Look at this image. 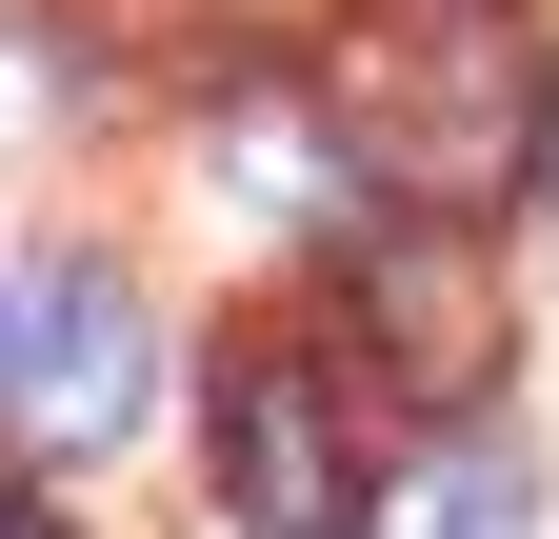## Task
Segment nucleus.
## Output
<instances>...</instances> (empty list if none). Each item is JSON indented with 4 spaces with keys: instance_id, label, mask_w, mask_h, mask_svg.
Returning <instances> with one entry per match:
<instances>
[{
    "instance_id": "nucleus-1",
    "label": "nucleus",
    "mask_w": 559,
    "mask_h": 539,
    "mask_svg": "<svg viewBox=\"0 0 559 539\" xmlns=\"http://www.w3.org/2000/svg\"><path fill=\"white\" fill-rule=\"evenodd\" d=\"M320 120L360 141V180H380V200L479 220V200H520V160L559 141V81H539V40L500 21V0H440V21H400V40L340 60Z\"/></svg>"
},
{
    "instance_id": "nucleus-2",
    "label": "nucleus",
    "mask_w": 559,
    "mask_h": 539,
    "mask_svg": "<svg viewBox=\"0 0 559 539\" xmlns=\"http://www.w3.org/2000/svg\"><path fill=\"white\" fill-rule=\"evenodd\" d=\"M140 399H160V320H140V280L40 260V280L0 300V440H21V459H100V440H140Z\"/></svg>"
},
{
    "instance_id": "nucleus-3",
    "label": "nucleus",
    "mask_w": 559,
    "mask_h": 539,
    "mask_svg": "<svg viewBox=\"0 0 559 539\" xmlns=\"http://www.w3.org/2000/svg\"><path fill=\"white\" fill-rule=\"evenodd\" d=\"M221 519L240 539H360V440H340V380L300 340L221 360Z\"/></svg>"
},
{
    "instance_id": "nucleus-4",
    "label": "nucleus",
    "mask_w": 559,
    "mask_h": 539,
    "mask_svg": "<svg viewBox=\"0 0 559 539\" xmlns=\"http://www.w3.org/2000/svg\"><path fill=\"white\" fill-rule=\"evenodd\" d=\"M340 300H360V340H380L419 399H479V360H500V260H479L460 220H419V200H400Z\"/></svg>"
},
{
    "instance_id": "nucleus-5",
    "label": "nucleus",
    "mask_w": 559,
    "mask_h": 539,
    "mask_svg": "<svg viewBox=\"0 0 559 539\" xmlns=\"http://www.w3.org/2000/svg\"><path fill=\"white\" fill-rule=\"evenodd\" d=\"M200 141H221V180L260 200V220H360V141H340V120H300V100H221V120H200Z\"/></svg>"
},
{
    "instance_id": "nucleus-6",
    "label": "nucleus",
    "mask_w": 559,
    "mask_h": 539,
    "mask_svg": "<svg viewBox=\"0 0 559 539\" xmlns=\"http://www.w3.org/2000/svg\"><path fill=\"white\" fill-rule=\"evenodd\" d=\"M360 539H520V459H479V440H460L440 480H419L400 519H360Z\"/></svg>"
},
{
    "instance_id": "nucleus-7",
    "label": "nucleus",
    "mask_w": 559,
    "mask_h": 539,
    "mask_svg": "<svg viewBox=\"0 0 559 539\" xmlns=\"http://www.w3.org/2000/svg\"><path fill=\"white\" fill-rule=\"evenodd\" d=\"M0 539H60V519H40V500H21V480H0Z\"/></svg>"
}]
</instances>
